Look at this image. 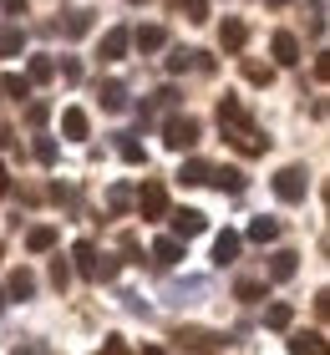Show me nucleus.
Segmentation results:
<instances>
[{
    "label": "nucleus",
    "instance_id": "1",
    "mask_svg": "<svg viewBox=\"0 0 330 355\" xmlns=\"http://www.w3.org/2000/svg\"><path fill=\"white\" fill-rule=\"evenodd\" d=\"M219 127H224V137L234 142L239 153H264V148H270V137H259L249 107H244L239 96H224V102H219Z\"/></svg>",
    "mask_w": 330,
    "mask_h": 355
},
{
    "label": "nucleus",
    "instance_id": "2",
    "mask_svg": "<svg viewBox=\"0 0 330 355\" xmlns=\"http://www.w3.org/2000/svg\"><path fill=\"white\" fill-rule=\"evenodd\" d=\"M305 193H310V173L305 168H279L274 173V198L279 203H305Z\"/></svg>",
    "mask_w": 330,
    "mask_h": 355
},
{
    "label": "nucleus",
    "instance_id": "3",
    "mask_svg": "<svg viewBox=\"0 0 330 355\" xmlns=\"http://www.w3.org/2000/svg\"><path fill=\"white\" fill-rule=\"evenodd\" d=\"M163 142H168L173 153H193V148H198V122H193V117H168Z\"/></svg>",
    "mask_w": 330,
    "mask_h": 355
},
{
    "label": "nucleus",
    "instance_id": "4",
    "mask_svg": "<svg viewBox=\"0 0 330 355\" xmlns=\"http://www.w3.org/2000/svg\"><path fill=\"white\" fill-rule=\"evenodd\" d=\"M138 214L142 218H168V188H163L158 178H147L138 188Z\"/></svg>",
    "mask_w": 330,
    "mask_h": 355
},
{
    "label": "nucleus",
    "instance_id": "5",
    "mask_svg": "<svg viewBox=\"0 0 330 355\" xmlns=\"http://www.w3.org/2000/svg\"><path fill=\"white\" fill-rule=\"evenodd\" d=\"M204 229H208V218L198 214V208H178L173 214V239H198Z\"/></svg>",
    "mask_w": 330,
    "mask_h": 355
},
{
    "label": "nucleus",
    "instance_id": "6",
    "mask_svg": "<svg viewBox=\"0 0 330 355\" xmlns=\"http://www.w3.org/2000/svg\"><path fill=\"white\" fill-rule=\"evenodd\" d=\"M244 41H249V26H244V21H234V15H229V21L219 26V46H224L229 56H239V51H244Z\"/></svg>",
    "mask_w": 330,
    "mask_h": 355
},
{
    "label": "nucleus",
    "instance_id": "7",
    "mask_svg": "<svg viewBox=\"0 0 330 355\" xmlns=\"http://www.w3.org/2000/svg\"><path fill=\"white\" fill-rule=\"evenodd\" d=\"M290 355H325V335L320 330H295L290 335Z\"/></svg>",
    "mask_w": 330,
    "mask_h": 355
},
{
    "label": "nucleus",
    "instance_id": "8",
    "mask_svg": "<svg viewBox=\"0 0 330 355\" xmlns=\"http://www.w3.org/2000/svg\"><path fill=\"white\" fill-rule=\"evenodd\" d=\"M127 46H132V31H127V26L107 31V36H102V61H122V56H127Z\"/></svg>",
    "mask_w": 330,
    "mask_h": 355
},
{
    "label": "nucleus",
    "instance_id": "9",
    "mask_svg": "<svg viewBox=\"0 0 330 355\" xmlns=\"http://www.w3.org/2000/svg\"><path fill=\"white\" fill-rule=\"evenodd\" d=\"M178 259H183V239L168 234V239H158V244H153V264H158V269H173Z\"/></svg>",
    "mask_w": 330,
    "mask_h": 355
},
{
    "label": "nucleus",
    "instance_id": "10",
    "mask_svg": "<svg viewBox=\"0 0 330 355\" xmlns=\"http://www.w3.org/2000/svg\"><path fill=\"white\" fill-rule=\"evenodd\" d=\"M295 269H300V254H295V249H279L274 259H270V279L285 284V279H295Z\"/></svg>",
    "mask_w": 330,
    "mask_h": 355
},
{
    "label": "nucleus",
    "instance_id": "11",
    "mask_svg": "<svg viewBox=\"0 0 330 355\" xmlns=\"http://www.w3.org/2000/svg\"><path fill=\"white\" fill-rule=\"evenodd\" d=\"M270 51H274V61H279V67H295V61H300V41H295L290 31H279V36L270 41Z\"/></svg>",
    "mask_w": 330,
    "mask_h": 355
},
{
    "label": "nucleus",
    "instance_id": "12",
    "mask_svg": "<svg viewBox=\"0 0 330 355\" xmlns=\"http://www.w3.org/2000/svg\"><path fill=\"white\" fill-rule=\"evenodd\" d=\"M234 259H239V234H234V229H224L219 239H213V264L224 269V264H234Z\"/></svg>",
    "mask_w": 330,
    "mask_h": 355
},
{
    "label": "nucleus",
    "instance_id": "13",
    "mask_svg": "<svg viewBox=\"0 0 330 355\" xmlns=\"http://www.w3.org/2000/svg\"><path fill=\"white\" fill-rule=\"evenodd\" d=\"M208 183H219V193H244L249 178H244L239 168H208Z\"/></svg>",
    "mask_w": 330,
    "mask_h": 355
},
{
    "label": "nucleus",
    "instance_id": "14",
    "mask_svg": "<svg viewBox=\"0 0 330 355\" xmlns=\"http://www.w3.org/2000/svg\"><path fill=\"white\" fill-rule=\"evenodd\" d=\"M87 127H92V122H87V112H81V107H66V112H61V132L72 137V142L87 137Z\"/></svg>",
    "mask_w": 330,
    "mask_h": 355
},
{
    "label": "nucleus",
    "instance_id": "15",
    "mask_svg": "<svg viewBox=\"0 0 330 355\" xmlns=\"http://www.w3.org/2000/svg\"><path fill=\"white\" fill-rule=\"evenodd\" d=\"M72 259H76V274H87V279H97V244H92V239H81V244L72 249Z\"/></svg>",
    "mask_w": 330,
    "mask_h": 355
},
{
    "label": "nucleus",
    "instance_id": "16",
    "mask_svg": "<svg viewBox=\"0 0 330 355\" xmlns=\"http://www.w3.org/2000/svg\"><path fill=\"white\" fill-rule=\"evenodd\" d=\"M163 41H168V31H163V26H142V31H132V46H138V51H158Z\"/></svg>",
    "mask_w": 330,
    "mask_h": 355
},
{
    "label": "nucleus",
    "instance_id": "17",
    "mask_svg": "<svg viewBox=\"0 0 330 355\" xmlns=\"http://www.w3.org/2000/svg\"><path fill=\"white\" fill-rule=\"evenodd\" d=\"M51 244H56V229H51V223H36V229L26 234V249H31V254H46Z\"/></svg>",
    "mask_w": 330,
    "mask_h": 355
},
{
    "label": "nucleus",
    "instance_id": "18",
    "mask_svg": "<svg viewBox=\"0 0 330 355\" xmlns=\"http://www.w3.org/2000/svg\"><path fill=\"white\" fill-rule=\"evenodd\" d=\"M249 239H254V244H274V239H279V218H264V214H259V218L249 223Z\"/></svg>",
    "mask_w": 330,
    "mask_h": 355
},
{
    "label": "nucleus",
    "instance_id": "19",
    "mask_svg": "<svg viewBox=\"0 0 330 355\" xmlns=\"http://www.w3.org/2000/svg\"><path fill=\"white\" fill-rule=\"evenodd\" d=\"M21 51H26V31L6 26V31H0V56H21Z\"/></svg>",
    "mask_w": 330,
    "mask_h": 355
},
{
    "label": "nucleus",
    "instance_id": "20",
    "mask_svg": "<svg viewBox=\"0 0 330 355\" xmlns=\"http://www.w3.org/2000/svg\"><path fill=\"white\" fill-rule=\"evenodd\" d=\"M178 178H183L188 188H198V183H208V163H204V157H188V163L178 168Z\"/></svg>",
    "mask_w": 330,
    "mask_h": 355
},
{
    "label": "nucleus",
    "instance_id": "21",
    "mask_svg": "<svg viewBox=\"0 0 330 355\" xmlns=\"http://www.w3.org/2000/svg\"><path fill=\"white\" fill-rule=\"evenodd\" d=\"M10 295H15V300H31V295H36V274H31V269H15V274H10Z\"/></svg>",
    "mask_w": 330,
    "mask_h": 355
},
{
    "label": "nucleus",
    "instance_id": "22",
    "mask_svg": "<svg viewBox=\"0 0 330 355\" xmlns=\"http://www.w3.org/2000/svg\"><path fill=\"white\" fill-rule=\"evenodd\" d=\"M102 107L107 112H122L127 107V87L122 82H102Z\"/></svg>",
    "mask_w": 330,
    "mask_h": 355
},
{
    "label": "nucleus",
    "instance_id": "23",
    "mask_svg": "<svg viewBox=\"0 0 330 355\" xmlns=\"http://www.w3.org/2000/svg\"><path fill=\"white\" fill-rule=\"evenodd\" d=\"M117 153H122V163H147V153H142V142L132 137V132H122L117 137Z\"/></svg>",
    "mask_w": 330,
    "mask_h": 355
},
{
    "label": "nucleus",
    "instance_id": "24",
    "mask_svg": "<svg viewBox=\"0 0 330 355\" xmlns=\"http://www.w3.org/2000/svg\"><path fill=\"white\" fill-rule=\"evenodd\" d=\"M51 76H56V61H51V56H31L26 82H51Z\"/></svg>",
    "mask_w": 330,
    "mask_h": 355
},
{
    "label": "nucleus",
    "instance_id": "25",
    "mask_svg": "<svg viewBox=\"0 0 330 355\" xmlns=\"http://www.w3.org/2000/svg\"><path fill=\"white\" fill-rule=\"evenodd\" d=\"M290 320H295L290 304H270V310H264V325L270 330H290Z\"/></svg>",
    "mask_w": 330,
    "mask_h": 355
},
{
    "label": "nucleus",
    "instance_id": "26",
    "mask_svg": "<svg viewBox=\"0 0 330 355\" xmlns=\"http://www.w3.org/2000/svg\"><path fill=\"white\" fill-rule=\"evenodd\" d=\"M259 295H264V279H239L234 284V300H244V304H254Z\"/></svg>",
    "mask_w": 330,
    "mask_h": 355
},
{
    "label": "nucleus",
    "instance_id": "27",
    "mask_svg": "<svg viewBox=\"0 0 330 355\" xmlns=\"http://www.w3.org/2000/svg\"><path fill=\"white\" fill-rule=\"evenodd\" d=\"M0 92L21 102V96H31V82H26V76H0Z\"/></svg>",
    "mask_w": 330,
    "mask_h": 355
},
{
    "label": "nucleus",
    "instance_id": "28",
    "mask_svg": "<svg viewBox=\"0 0 330 355\" xmlns=\"http://www.w3.org/2000/svg\"><path fill=\"white\" fill-rule=\"evenodd\" d=\"M87 31H92V15H87V10L66 15V36H72V41H76V36H87Z\"/></svg>",
    "mask_w": 330,
    "mask_h": 355
},
{
    "label": "nucleus",
    "instance_id": "29",
    "mask_svg": "<svg viewBox=\"0 0 330 355\" xmlns=\"http://www.w3.org/2000/svg\"><path fill=\"white\" fill-rule=\"evenodd\" d=\"M204 289H208L204 279H183L178 289H168V300H173V304H183V295H204Z\"/></svg>",
    "mask_w": 330,
    "mask_h": 355
},
{
    "label": "nucleus",
    "instance_id": "30",
    "mask_svg": "<svg viewBox=\"0 0 330 355\" xmlns=\"http://www.w3.org/2000/svg\"><path fill=\"white\" fill-rule=\"evenodd\" d=\"M183 15H188L193 26H204L208 21V0H183Z\"/></svg>",
    "mask_w": 330,
    "mask_h": 355
},
{
    "label": "nucleus",
    "instance_id": "31",
    "mask_svg": "<svg viewBox=\"0 0 330 355\" xmlns=\"http://www.w3.org/2000/svg\"><path fill=\"white\" fill-rule=\"evenodd\" d=\"M46 117H51V102H31L26 107V122L31 127H46Z\"/></svg>",
    "mask_w": 330,
    "mask_h": 355
},
{
    "label": "nucleus",
    "instance_id": "32",
    "mask_svg": "<svg viewBox=\"0 0 330 355\" xmlns=\"http://www.w3.org/2000/svg\"><path fill=\"white\" fill-rule=\"evenodd\" d=\"M244 76H249V82H264V87L274 82V71H270V67H259V61H244Z\"/></svg>",
    "mask_w": 330,
    "mask_h": 355
},
{
    "label": "nucleus",
    "instance_id": "33",
    "mask_svg": "<svg viewBox=\"0 0 330 355\" xmlns=\"http://www.w3.org/2000/svg\"><path fill=\"white\" fill-rule=\"evenodd\" d=\"M97 355H132V350H127V340H122V335H107V340H102V350H97Z\"/></svg>",
    "mask_w": 330,
    "mask_h": 355
},
{
    "label": "nucleus",
    "instance_id": "34",
    "mask_svg": "<svg viewBox=\"0 0 330 355\" xmlns=\"http://www.w3.org/2000/svg\"><path fill=\"white\" fill-rule=\"evenodd\" d=\"M36 163H46V168L56 163V142H51V137H41V142H36Z\"/></svg>",
    "mask_w": 330,
    "mask_h": 355
},
{
    "label": "nucleus",
    "instance_id": "35",
    "mask_svg": "<svg viewBox=\"0 0 330 355\" xmlns=\"http://www.w3.org/2000/svg\"><path fill=\"white\" fill-rule=\"evenodd\" d=\"M66 279H72V264L56 259V264H51V284H56V289H66Z\"/></svg>",
    "mask_w": 330,
    "mask_h": 355
},
{
    "label": "nucleus",
    "instance_id": "36",
    "mask_svg": "<svg viewBox=\"0 0 330 355\" xmlns=\"http://www.w3.org/2000/svg\"><path fill=\"white\" fill-rule=\"evenodd\" d=\"M193 67V51H173L168 56V71H188Z\"/></svg>",
    "mask_w": 330,
    "mask_h": 355
},
{
    "label": "nucleus",
    "instance_id": "37",
    "mask_svg": "<svg viewBox=\"0 0 330 355\" xmlns=\"http://www.w3.org/2000/svg\"><path fill=\"white\" fill-rule=\"evenodd\" d=\"M61 76H66V82H81V61L66 56V61H61Z\"/></svg>",
    "mask_w": 330,
    "mask_h": 355
},
{
    "label": "nucleus",
    "instance_id": "38",
    "mask_svg": "<svg viewBox=\"0 0 330 355\" xmlns=\"http://www.w3.org/2000/svg\"><path fill=\"white\" fill-rule=\"evenodd\" d=\"M107 203H112V208H127V188L117 183V188H112V193H107Z\"/></svg>",
    "mask_w": 330,
    "mask_h": 355
},
{
    "label": "nucleus",
    "instance_id": "39",
    "mask_svg": "<svg viewBox=\"0 0 330 355\" xmlns=\"http://www.w3.org/2000/svg\"><path fill=\"white\" fill-rule=\"evenodd\" d=\"M15 355H51V350H46V345H41V340H26V345H21V350H15Z\"/></svg>",
    "mask_w": 330,
    "mask_h": 355
},
{
    "label": "nucleus",
    "instance_id": "40",
    "mask_svg": "<svg viewBox=\"0 0 330 355\" xmlns=\"http://www.w3.org/2000/svg\"><path fill=\"white\" fill-rule=\"evenodd\" d=\"M0 10L6 15H26V0H0Z\"/></svg>",
    "mask_w": 330,
    "mask_h": 355
},
{
    "label": "nucleus",
    "instance_id": "41",
    "mask_svg": "<svg viewBox=\"0 0 330 355\" xmlns=\"http://www.w3.org/2000/svg\"><path fill=\"white\" fill-rule=\"evenodd\" d=\"M10 193V173H6V163H0V198Z\"/></svg>",
    "mask_w": 330,
    "mask_h": 355
},
{
    "label": "nucleus",
    "instance_id": "42",
    "mask_svg": "<svg viewBox=\"0 0 330 355\" xmlns=\"http://www.w3.org/2000/svg\"><path fill=\"white\" fill-rule=\"evenodd\" d=\"M142 355H163V350H158V345H142Z\"/></svg>",
    "mask_w": 330,
    "mask_h": 355
},
{
    "label": "nucleus",
    "instance_id": "43",
    "mask_svg": "<svg viewBox=\"0 0 330 355\" xmlns=\"http://www.w3.org/2000/svg\"><path fill=\"white\" fill-rule=\"evenodd\" d=\"M0 315H6V289H0Z\"/></svg>",
    "mask_w": 330,
    "mask_h": 355
},
{
    "label": "nucleus",
    "instance_id": "44",
    "mask_svg": "<svg viewBox=\"0 0 330 355\" xmlns=\"http://www.w3.org/2000/svg\"><path fill=\"white\" fill-rule=\"evenodd\" d=\"M264 6H290V0H264Z\"/></svg>",
    "mask_w": 330,
    "mask_h": 355
}]
</instances>
